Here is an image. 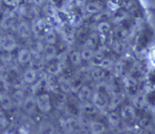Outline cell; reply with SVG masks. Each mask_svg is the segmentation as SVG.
Instances as JSON below:
<instances>
[{
    "instance_id": "6da1fadb",
    "label": "cell",
    "mask_w": 155,
    "mask_h": 134,
    "mask_svg": "<svg viewBox=\"0 0 155 134\" xmlns=\"http://www.w3.org/2000/svg\"><path fill=\"white\" fill-rule=\"evenodd\" d=\"M16 40L12 34H5L1 41V46L5 52H12L16 48Z\"/></svg>"
},
{
    "instance_id": "7a4b0ae2",
    "label": "cell",
    "mask_w": 155,
    "mask_h": 134,
    "mask_svg": "<svg viewBox=\"0 0 155 134\" xmlns=\"http://www.w3.org/2000/svg\"><path fill=\"white\" fill-rule=\"evenodd\" d=\"M15 24V15H8L3 18L2 22L0 23V26H1V28H4V29H9V28H12Z\"/></svg>"
},
{
    "instance_id": "3957f363",
    "label": "cell",
    "mask_w": 155,
    "mask_h": 134,
    "mask_svg": "<svg viewBox=\"0 0 155 134\" xmlns=\"http://www.w3.org/2000/svg\"><path fill=\"white\" fill-rule=\"evenodd\" d=\"M31 58H32L31 51L26 48L22 49L18 54V62L20 64H26L31 60Z\"/></svg>"
},
{
    "instance_id": "277c9868",
    "label": "cell",
    "mask_w": 155,
    "mask_h": 134,
    "mask_svg": "<svg viewBox=\"0 0 155 134\" xmlns=\"http://www.w3.org/2000/svg\"><path fill=\"white\" fill-rule=\"evenodd\" d=\"M17 31L23 37H27L30 34L31 27H29V25L25 21H22L17 25Z\"/></svg>"
},
{
    "instance_id": "5b68a950",
    "label": "cell",
    "mask_w": 155,
    "mask_h": 134,
    "mask_svg": "<svg viewBox=\"0 0 155 134\" xmlns=\"http://www.w3.org/2000/svg\"><path fill=\"white\" fill-rule=\"evenodd\" d=\"M35 79H36V72L33 69H29L24 74V80L27 83H34Z\"/></svg>"
},
{
    "instance_id": "8992f818",
    "label": "cell",
    "mask_w": 155,
    "mask_h": 134,
    "mask_svg": "<svg viewBox=\"0 0 155 134\" xmlns=\"http://www.w3.org/2000/svg\"><path fill=\"white\" fill-rule=\"evenodd\" d=\"M45 41H46V43H47V44H54V43L55 35H54V34L52 31H49V32H47V33L45 34Z\"/></svg>"
},
{
    "instance_id": "52a82bcc",
    "label": "cell",
    "mask_w": 155,
    "mask_h": 134,
    "mask_svg": "<svg viewBox=\"0 0 155 134\" xmlns=\"http://www.w3.org/2000/svg\"><path fill=\"white\" fill-rule=\"evenodd\" d=\"M45 53L46 54V55H53L54 53V46H52V44H46L45 47Z\"/></svg>"
},
{
    "instance_id": "ba28073f",
    "label": "cell",
    "mask_w": 155,
    "mask_h": 134,
    "mask_svg": "<svg viewBox=\"0 0 155 134\" xmlns=\"http://www.w3.org/2000/svg\"><path fill=\"white\" fill-rule=\"evenodd\" d=\"M3 2L7 6H15L17 4V0H3Z\"/></svg>"
},
{
    "instance_id": "9c48e42d",
    "label": "cell",
    "mask_w": 155,
    "mask_h": 134,
    "mask_svg": "<svg viewBox=\"0 0 155 134\" xmlns=\"http://www.w3.org/2000/svg\"><path fill=\"white\" fill-rule=\"evenodd\" d=\"M45 2V0H33V3L37 5V6H41L44 5V3Z\"/></svg>"
},
{
    "instance_id": "30bf717a",
    "label": "cell",
    "mask_w": 155,
    "mask_h": 134,
    "mask_svg": "<svg viewBox=\"0 0 155 134\" xmlns=\"http://www.w3.org/2000/svg\"><path fill=\"white\" fill-rule=\"evenodd\" d=\"M0 30H1V26H0Z\"/></svg>"
}]
</instances>
